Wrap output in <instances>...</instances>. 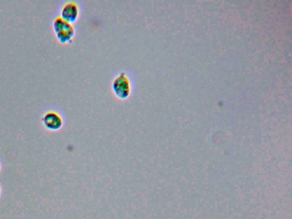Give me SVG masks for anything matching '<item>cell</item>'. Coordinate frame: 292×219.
Returning a JSON list of instances; mask_svg holds the SVG:
<instances>
[{"mask_svg":"<svg viewBox=\"0 0 292 219\" xmlns=\"http://www.w3.org/2000/svg\"><path fill=\"white\" fill-rule=\"evenodd\" d=\"M53 29L58 41L65 43L71 40L75 36V29L72 24L67 22L61 16L57 17L53 22Z\"/></svg>","mask_w":292,"mask_h":219,"instance_id":"obj_1","label":"cell"},{"mask_svg":"<svg viewBox=\"0 0 292 219\" xmlns=\"http://www.w3.org/2000/svg\"><path fill=\"white\" fill-rule=\"evenodd\" d=\"M114 93L119 98H128L131 92V84L129 77L124 72L119 73L112 83Z\"/></svg>","mask_w":292,"mask_h":219,"instance_id":"obj_2","label":"cell"},{"mask_svg":"<svg viewBox=\"0 0 292 219\" xmlns=\"http://www.w3.org/2000/svg\"><path fill=\"white\" fill-rule=\"evenodd\" d=\"M45 127L50 130L56 131L60 129L63 125L61 115L55 111H48L42 119Z\"/></svg>","mask_w":292,"mask_h":219,"instance_id":"obj_3","label":"cell"},{"mask_svg":"<svg viewBox=\"0 0 292 219\" xmlns=\"http://www.w3.org/2000/svg\"><path fill=\"white\" fill-rule=\"evenodd\" d=\"M79 7L75 2H68L61 9V17L67 22H75L79 16Z\"/></svg>","mask_w":292,"mask_h":219,"instance_id":"obj_4","label":"cell"},{"mask_svg":"<svg viewBox=\"0 0 292 219\" xmlns=\"http://www.w3.org/2000/svg\"><path fill=\"white\" fill-rule=\"evenodd\" d=\"M0 169H1V165H0Z\"/></svg>","mask_w":292,"mask_h":219,"instance_id":"obj_5","label":"cell"}]
</instances>
